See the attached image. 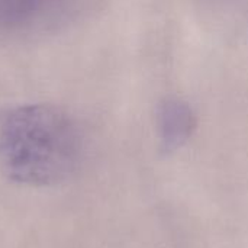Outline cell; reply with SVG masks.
<instances>
[{"mask_svg": "<svg viewBox=\"0 0 248 248\" xmlns=\"http://www.w3.org/2000/svg\"><path fill=\"white\" fill-rule=\"evenodd\" d=\"M84 151L78 124L52 105H20L0 115V167L19 185L54 186L78 169Z\"/></svg>", "mask_w": 248, "mask_h": 248, "instance_id": "6da1fadb", "label": "cell"}, {"mask_svg": "<svg viewBox=\"0 0 248 248\" xmlns=\"http://www.w3.org/2000/svg\"><path fill=\"white\" fill-rule=\"evenodd\" d=\"M70 0H0V33L28 35L52 23Z\"/></svg>", "mask_w": 248, "mask_h": 248, "instance_id": "7a4b0ae2", "label": "cell"}, {"mask_svg": "<svg viewBox=\"0 0 248 248\" xmlns=\"http://www.w3.org/2000/svg\"><path fill=\"white\" fill-rule=\"evenodd\" d=\"M196 115L192 106L179 97L163 100L157 110V132L164 154L182 148L196 129Z\"/></svg>", "mask_w": 248, "mask_h": 248, "instance_id": "3957f363", "label": "cell"}]
</instances>
